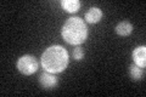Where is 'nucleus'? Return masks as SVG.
<instances>
[{
  "label": "nucleus",
  "instance_id": "f257e3e1",
  "mask_svg": "<svg viewBox=\"0 0 146 97\" xmlns=\"http://www.w3.org/2000/svg\"><path fill=\"white\" fill-rule=\"evenodd\" d=\"M68 61L70 57L67 50L61 45H52L48 48L40 58L44 71L52 74H57L65 71L68 66Z\"/></svg>",
  "mask_w": 146,
  "mask_h": 97
},
{
  "label": "nucleus",
  "instance_id": "f03ea898",
  "mask_svg": "<svg viewBox=\"0 0 146 97\" xmlns=\"http://www.w3.org/2000/svg\"><path fill=\"white\" fill-rule=\"evenodd\" d=\"M61 35L63 40L70 45H80L88 38L86 23L79 17H71L62 26Z\"/></svg>",
  "mask_w": 146,
  "mask_h": 97
},
{
  "label": "nucleus",
  "instance_id": "7ed1b4c3",
  "mask_svg": "<svg viewBox=\"0 0 146 97\" xmlns=\"http://www.w3.org/2000/svg\"><path fill=\"white\" fill-rule=\"evenodd\" d=\"M16 66H17L18 72L22 73L23 75H32L38 71L39 63L34 56H32V55H25V56L18 58Z\"/></svg>",
  "mask_w": 146,
  "mask_h": 97
},
{
  "label": "nucleus",
  "instance_id": "20e7f679",
  "mask_svg": "<svg viewBox=\"0 0 146 97\" xmlns=\"http://www.w3.org/2000/svg\"><path fill=\"white\" fill-rule=\"evenodd\" d=\"M39 84L44 90H51L55 89L57 85V78L55 77V74L49 72H43L39 77Z\"/></svg>",
  "mask_w": 146,
  "mask_h": 97
},
{
  "label": "nucleus",
  "instance_id": "39448f33",
  "mask_svg": "<svg viewBox=\"0 0 146 97\" xmlns=\"http://www.w3.org/2000/svg\"><path fill=\"white\" fill-rule=\"evenodd\" d=\"M131 56H133L134 63L136 64V66H139L141 68H145V66H146V48L144 45L138 46L136 49H134Z\"/></svg>",
  "mask_w": 146,
  "mask_h": 97
},
{
  "label": "nucleus",
  "instance_id": "423d86ee",
  "mask_svg": "<svg viewBox=\"0 0 146 97\" xmlns=\"http://www.w3.org/2000/svg\"><path fill=\"white\" fill-rule=\"evenodd\" d=\"M104 16V13L102 11L100 10L99 7H90L89 9V11L85 13V21L88 22V23H91V24H95V23H98L101 21V18Z\"/></svg>",
  "mask_w": 146,
  "mask_h": 97
},
{
  "label": "nucleus",
  "instance_id": "0eeeda50",
  "mask_svg": "<svg viewBox=\"0 0 146 97\" xmlns=\"http://www.w3.org/2000/svg\"><path fill=\"white\" fill-rule=\"evenodd\" d=\"M116 33L121 36H128L133 33V24L128 21L119 22L116 27Z\"/></svg>",
  "mask_w": 146,
  "mask_h": 97
},
{
  "label": "nucleus",
  "instance_id": "6e6552de",
  "mask_svg": "<svg viewBox=\"0 0 146 97\" xmlns=\"http://www.w3.org/2000/svg\"><path fill=\"white\" fill-rule=\"evenodd\" d=\"M61 6L63 10H66L70 13H74L78 12L80 9V1L78 0H62L61 1Z\"/></svg>",
  "mask_w": 146,
  "mask_h": 97
},
{
  "label": "nucleus",
  "instance_id": "1a4fd4ad",
  "mask_svg": "<svg viewBox=\"0 0 146 97\" xmlns=\"http://www.w3.org/2000/svg\"><path fill=\"white\" fill-rule=\"evenodd\" d=\"M144 68H141L136 64H130L129 66V77L133 80H141L144 78Z\"/></svg>",
  "mask_w": 146,
  "mask_h": 97
},
{
  "label": "nucleus",
  "instance_id": "9d476101",
  "mask_svg": "<svg viewBox=\"0 0 146 97\" xmlns=\"http://www.w3.org/2000/svg\"><path fill=\"white\" fill-rule=\"evenodd\" d=\"M84 50L80 48V46H77V48L73 50V58L76 59V61H80V59L84 58Z\"/></svg>",
  "mask_w": 146,
  "mask_h": 97
}]
</instances>
